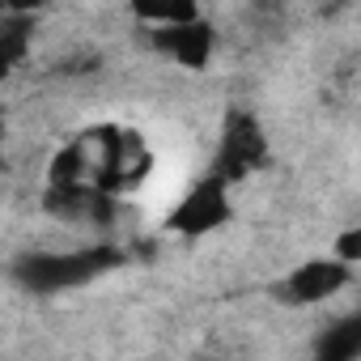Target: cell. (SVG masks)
Here are the masks:
<instances>
[{"label": "cell", "instance_id": "obj_1", "mask_svg": "<svg viewBox=\"0 0 361 361\" xmlns=\"http://www.w3.org/2000/svg\"><path fill=\"white\" fill-rule=\"evenodd\" d=\"M119 264H123V251L111 243H94V247H77V251H26L13 259V281L30 293H60V289H77Z\"/></svg>", "mask_w": 361, "mask_h": 361}, {"label": "cell", "instance_id": "obj_3", "mask_svg": "<svg viewBox=\"0 0 361 361\" xmlns=\"http://www.w3.org/2000/svg\"><path fill=\"white\" fill-rule=\"evenodd\" d=\"M268 157H272V145H268L259 119L251 111H230L226 115V128H221L217 157H213V174L226 178V183H238V178L264 170Z\"/></svg>", "mask_w": 361, "mask_h": 361}, {"label": "cell", "instance_id": "obj_2", "mask_svg": "<svg viewBox=\"0 0 361 361\" xmlns=\"http://www.w3.org/2000/svg\"><path fill=\"white\" fill-rule=\"evenodd\" d=\"M230 217H234L230 183L209 170L200 183H192L183 196H178V204L166 213V230L178 234V238H209V234H217Z\"/></svg>", "mask_w": 361, "mask_h": 361}, {"label": "cell", "instance_id": "obj_8", "mask_svg": "<svg viewBox=\"0 0 361 361\" xmlns=\"http://www.w3.org/2000/svg\"><path fill=\"white\" fill-rule=\"evenodd\" d=\"M132 13H136V22H145V26H153V30L188 26V22H196V18H200V9H196V5H136Z\"/></svg>", "mask_w": 361, "mask_h": 361}, {"label": "cell", "instance_id": "obj_6", "mask_svg": "<svg viewBox=\"0 0 361 361\" xmlns=\"http://www.w3.org/2000/svg\"><path fill=\"white\" fill-rule=\"evenodd\" d=\"M314 361H361V310L340 314L336 323H327L310 348Z\"/></svg>", "mask_w": 361, "mask_h": 361}, {"label": "cell", "instance_id": "obj_5", "mask_svg": "<svg viewBox=\"0 0 361 361\" xmlns=\"http://www.w3.org/2000/svg\"><path fill=\"white\" fill-rule=\"evenodd\" d=\"M149 43H153L166 60H174L178 68H209V60H213V51H217V30H213V22L196 18V22H188V26L149 30Z\"/></svg>", "mask_w": 361, "mask_h": 361}, {"label": "cell", "instance_id": "obj_9", "mask_svg": "<svg viewBox=\"0 0 361 361\" xmlns=\"http://www.w3.org/2000/svg\"><path fill=\"white\" fill-rule=\"evenodd\" d=\"M331 255H336L340 264H348V268H361V226H348V230H340V238H336Z\"/></svg>", "mask_w": 361, "mask_h": 361}, {"label": "cell", "instance_id": "obj_7", "mask_svg": "<svg viewBox=\"0 0 361 361\" xmlns=\"http://www.w3.org/2000/svg\"><path fill=\"white\" fill-rule=\"evenodd\" d=\"M30 30H35V18L22 13V9H5V18H0V68L13 73L26 51H30Z\"/></svg>", "mask_w": 361, "mask_h": 361}, {"label": "cell", "instance_id": "obj_4", "mask_svg": "<svg viewBox=\"0 0 361 361\" xmlns=\"http://www.w3.org/2000/svg\"><path fill=\"white\" fill-rule=\"evenodd\" d=\"M348 281H353V268L348 264H340L336 255H319V259L298 264L281 281V298L289 306H319V302L336 298L340 289H348Z\"/></svg>", "mask_w": 361, "mask_h": 361}]
</instances>
